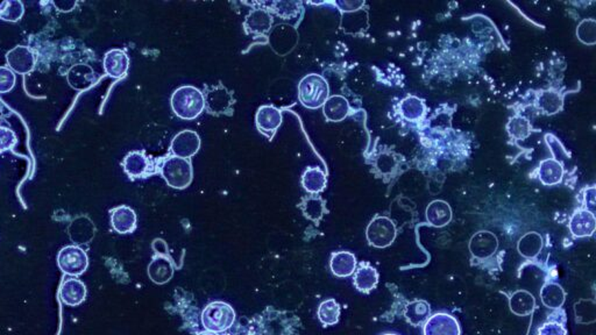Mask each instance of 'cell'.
<instances>
[{"mask_svg": "<svg viewBox=\"0 0 596 335\" xmlns=\"http://www.w3.org/2000/svg\"><path fill=\"white\" fill-rule=\"evenodd\" d=\"M353 283L360 292H370L378 286V271L370 264L361 263L358 269H355Z\"/></svg>", "mask_w": 596, "mask_h": 335, "instance_id": "21", "label": "cell"}, {"mask_svg": "<svg viewBox=\"0 0 596 335\" xmlns=\"http://www.w3.org/2000/svg\"><path fill=\"white\" fill-rule=\"evenodd\" d=\"M577 39L585 45H595L596 21L594 19L582 20L577 28Z\"/></svg>", "mask_w": 596, "mask_h": 335, "instance_id": "36", "label": "cell"}, {"mask_svg": "<svg viewBox=\"0 0 596 335\" xmlns=\"http://www.w3.org/2000/svg\"><path fill=\"white\" fill-rule=\"evenodd\" d=\"M427 220L434 227H444L452 220V210L444 200H434L427 206Z\"/></svg>", "mask_w": 596, "mask_h": 335, "instance_id": "24", "label": "cell"}, {"mask_svg": "<svg viewBox=\"0 0 596 335\" xmlns=\"http://www.w3.org/2000/svg\"><path fill=\"white\" fill-rule=\"evenodd\" d=\"M401 114L407 120L416 121L424 114L425 107L422 100L416 97H407L400 106Z\"/></svg>", "mask_w": 596, "mask_h": 335, "instance_id": "33", "label": "cell"}, {"mask_svg": "<svg viewBox=\"0 0 596 335\" xmlns=\"http://www.w3.org/2000/svg\"><path fill=\"white\" fill-rule=\"evenodd\" d=\"M129 56L123 50H114L106 54L104 68L107 75L114 78H121L129 70Z\"/></svg>", "mask_w": 596, "mask_h": 335, "instance_id": "20", "label": "cell"}, {"mask_svg": "<svg viewBox=\"0 0 596 335\" xmlns=\"http://www.w3.org/2000/svg\"><path fill=\"white\" fill-rule=\"evenodd\" d=\"M376 166L382 173H389L393 171L394 168L396 166V161L395 158L390 154H381L379 156L376 161Z\"/></svg>", "mask_w": 596, "mask_h": 335, "instance_id": "38", "label": "cell"}, {"mask_svg": "<svg viewBox=\"0 0 596 335\" xmlns=\"http://www.w3.org/2000/svg\"><path fill=\"white\" fill-rule=\"evenodd\" d=\"M498 240L489 230H480L473 235L469 241V252L479 260H486L498 252Z\"/></svg>", "mask_w": 596, "mask_h": 335, "instance_id": "10", "label": "cell"}, {"mask_svg": "<svg viewBox=\"0 0 596 335\" xmlns=\"http://www.w3.org/2000/svg\"><path fill=\"white\" fill-rule=\"evenodd\" d=\"M297 32L294 27L289 25H279L273 30L269 36V45L276 54L284 56L290 53L297 43Z\"/></svg>", "mask_w": 596, "mask_h": 335, "instance_id": "11", "label": "cell"}, {"mask_svg": "<svg viewBox=\"0 0 596 335\" xmlns=\"http://www.w3.org/2000/svg\"><path fill=\"white\" fill-rule=\"evenodd\" d=\"M204 100L205 109H208L209 114L213 116L230 114L234 104L233 96L223 84L208 87L204 94Z\"/></svg>", "mask_w": 596, "mask_h": 335, "instance_id": "6", "label": "cell"}, {"mask_svg": "<svg viewBox=\"0 0 596 335\" xmlns=\"http://www.w3.org/2000/svg\"><path fill=\"white\" fill-rule=\"evenodd\" d=\"M340 10L343 12H355L363 6V3H354V1H340L337 3Z\"/></svg>", "mask_w": 596, "mask_h": 335, "instance_id": "40", "label": "cell"}, {"mask_svg": "<svg viewBox=\"0 0 596 335\" xmlns=\"http://www.w3.org/2000/svg\"><path fill=\"white\" fill-rule=\"evenodd\" d=\"M299 3L295 1H276L273 3V12L286 20H292L302 13Z\"/></svg>", "mask_w": 596, "mask_h": 335, "instance_id": "35", "label": "cell"}, {"mask_svg": "<svg viewBox=\"0 0 596 335\" xmlns=\"http://www.w3.org/2000/svg\"><path fill=\"white\" fill-rule=\"evenodd\" d=\"M57 264L61 270L67 275L78 276L82 275L84 271L87 270L89 261L83 249L76 246H68L62 249L58 254Z\"/></svg>", "mask_w": 596, "mask_h": 335, "instance_id": "7", "label": "cell"}, {"mask_svg": "<svg viewBox=\"0 0 596 335\" xmlns=\"http://www.w3.org/2000/svg\"><path fill=\"white\" fill-rule=\"evenodd\" d=\"M540 299L547 309L560 310L566 299V294L557 283H546L540 290Z\"/></svg>", "mask_w": 596, "mask_h": 335, "instance_id": "25", "label": "cell"}, {"mask_svg": "<svg viewBox=\"0 0 596 335\" xmlns=\"http://www.w3.org/2000/svg\"><path fill=\"white\" fill-rule=\"evenodd\" d=\"M326 175L321 168L317 166H309L306 168V171L303 173L302 185L303 188L311 195H317V193H323L326 186Z\"/></svg>", "mask_w": 596, "mask_h": 335, "instance_id": "27", "label": "cell"}, {"mask_svg": "<svg viewBox=\"0 0 596 335\" xmlns=\"http://www.w3.org/2000/svg\"><path fill=\"white\" fill-rule=\"evenodd\" d=\"M323 114L326 120L339 122L350 114V104L343 96H331L323 105Z\"/></svg>", "mask_w": 596, "mask_h": 335, "instance_id": "22", "label": "cell"}, {"mask_svg": "<svg viewBox=\"0 0 596 335\" xmlns=\"http://www.w3.org/2000/svg\"><path fill=\"white\" fill-rule=\"evenodd\" d=\"M235 321V312L232 306L224 301H213L202 313L204 328L213 333H222L232 327Z\"/></svg>", "mask_w": 596, "mask_h": 335, "instance_id": "4", "label": "cell"}, {"mask_svg": "<svg viewBox=\"0 0 596 335\" xmlns=\"http://www.w3.org/2000/svg\"><path fill=\"white\" fill-rule=\"evenodd\" d=\"M507 129L513 139L524 140L531 134L532 127L526 118L517 116L509 121Z\"/></svg>", "mask_w": 596, "mask_h": 335, "instance_id": "34", "label": "cell"}, {"mask_svg": "<svg viewBox=\"0 0 596 335\" xmlns=\"http://www.w3.org/2000/svg\"><path fill=\"white\" fill-rule=\"evenodd\" d=\"M564 175V169L559 161L555 158H547L540 163V178L545 185H555L560 183Z\"/></svg>", "mask_w": 596, "mask_h": 335, "instance_id": "29", "label": "cell"}, {"mask_svg": "<svg viewBox=\"0 0 596 335\" xmlns=\"http://www.w3.org/2000/svg\"><path fill=\"white\" fill-rule=\"evenodd\" d=\"M340 318V305L333 298L323 301L318 307V319L324 326L338 324Z\"/></svg>", "mask_w": 596, "mask_h": 335, "instance_id": "31", "label": "cell"}, {"mask_svg": "<svg viewBox=\"0 0 596 335\" xmlns=\"http://www.w3.org/2000/svg\"><path fill=\"white\" fill-rule=\"evenodd\" d=\"M125 173L131 178H145L151 173V160L142 151H132L124 160Z\"/></svg>", "mask_w": 596, "mask_h": 335, "instance_id": "16", "label": "cell"}, {"mask_svg": "<svg viewBox=\"0 0 596 335\" xmlns=\"http://www.w3.org/2000/svg\"><path fill=\"white\" fill-rule=\"evenodd\" d=\"M148 275L153 282L156 284H164L169 282L171 277L174 276V264L170 257L163 254H156L153 257L149 267H148Z\"/></svg>", "mask_w": 596, "mask_h": 335, "instance_id": "15", "label": "cell"}, {"mask_svg": "<svg viewBox=\"0 0 596 335\" xmlns=\"http://www.w3.org/2000/svg\"><path fill=\"white\" fill-rule=\"evenodd\" d=\"M160 173L170 188L183 190L193 183V164L187 158L178 156L166 158L160 168Z\"/></svg>", "mask_w": 596, "mask_h": 335, "instance_id": "3", "label": "cell"}, {"mask_svg": "<svg viewBox=\"0 0 596 335\" xmlns=\"http://www.w3.org/2000/svg\"><path fill=\"white\" fill-rule=\"evenodd\" d=\"M396 226L388 217L378 215L367 227L366 237L370 246L376 248H387L396 239Z\"/></svg>", "mask_w": 596, "mask_h": 335, "instance_id": "5", "label": "cell"}, {"mask_svg": "<svg viewBox=\"0 0 596 335\" xmlns=\"http://www.w3.org/2000/svg\"><path fill=\"white\" fill-rule=\"evenodd\" d=\"M301 208H302L304 217L311 221L316 222V224L321 221V218L326 213L324 200L321 199V197L317 196L306 197L302 200Z\"/></svg>", "mask_w": 596, "mask_h": 335, "instance_id": "30", "label": "cell"}, {"mask_svg": "<svg viewBox=\"0 0 596 335\" xmlns=\"http://www.w3.org/2000/svg\"><path fill=\"white\" fill-rule=\"evenodd\" d=\"M111 224L117 233H133L136 228V212L126 205L116 207L114 211L111 212Z\"/></svg>", "mask_w": 596, "mask_h": 335, "instance_id": "17", "label": "cell"}, {"mask_svg": "<svg viewBox=\"0 0 596 335\" xmlns=\"http://www.w3.org/2000/svg\"><path fill=\"white\" fill-rule=\"evenodd\" d=\"M14 75L6 68H0V92L11 90L14 84Z\"/></svg>", "mask_w": 596, "mask_h": 335, "instance_id": "39", "label": "cell"}, {"mask_svg": "<svg viewBox=\"0 0 596 335\" xmlns=\"http://www.w3.org/2000/svg\"><path fill=\"white\" fill-rule=\"evenodd\" d=\"M568 226L573 237H592L596 228L595 215L585 208L577 210L571 217Z\"/></svg>", "mask_w": 596, "mask_h": 335, "instance_id": "13", "label": "cell"}, {"mask_svg": "<svg viewBox=\"0 0 596 335\" xmlns=\"http://www.w3.org/2000/svg\"><path fill=\"white\" fill-rule=\"evenodd\" d=\"M282 112L272 105L261 106L255 116V125L260 133L272 139L282 124Z\"/></svg>", "mask_w": 596, "mask_h": 335, "instance_id": "12", "label": "cell"}, {"mask_svg": "<svg viewBox=\"0 0 596 335\" xmlns=\"http://www.w3.org/2000/svg\"><path fill=\"white\" fill-rule=\"evenodd\" d=\"M200 148V138L195 131L185 129L178 133L170 144L173 156L189 160L196 155Z\"/></svg>", "mask_w": 596, "mask_h": 335, "instance_id": "8", "label": "cell"}, {"mask_svg": "<svg viewBox=\"0 0 596 335\" xmlns=\"http://www.w3.org/2000/svg\"><path fill=\"white\" fill-rule=\"evenodd\" d=\"M537 335H568V332H567L564 323H560L558 319L550 318L546 323H544L538 328Z\"/></svg>", "mask_w": 596, "mask_h": 335, "instance_id": "37", "label": "cell"}, {"mask_svg": "<svg viewBox=\"0 0 596 335\" xmlns=\"http://www.w3.org/2000/svg\"><path fill=\"white\" fill-rule=\"evenodd\" d=\"M330 268L333 275L345 279L354 274L356 269V257L350 252H333L330 261Z\"/></svg>", "mask_w": 596, "mask_h": 335, "instance_id": "19", "label": "cell"}, {"mask_svg": "<svg viewBox=\"0 0 596 335\" xmlns=\"http://www.w3.org/2000/svg\"><path fill=\"white\" fill-rule=\"evenodd\" d=\"M330 97V87L324 77L309 74L298 84V98L306 109H316L324 105Z\"/></svg>", "mask_w": 596, "mask_h": 335, "instance_id": "2", "label": "cell"}, {"mask_svg": "<svg viewBox=\"0 0 596 335\" xmlns=\"http://www.w3.org/2000/svg\"><path fill=\"white\" fill-rule=\"evenodd\" d=\"M509 307L515 316H530L536 307V298L526 290L515 291L510 296Z\"/></svg>", "mask_w": 596, "mask_h": 335, "instance_id": "23", "label": "cell"}, {"mask_svg": "<svg viewBox=\"0 0 596 335\" xmlns=\"http://www.w3.org/2000/svg\"><path fill=\"white\" fill-rule=\"evenodd\" d=\"M87 286L80 279H67L60 288V298L63 304L68 306H78L85 301Z\"/></svg>", "mask_w": 596, "mask_h": 335, "instance_id": "14", "label": "cell"}, {"mask_svg": "<svg viewBox=\"0 0 596 335\" xmlns=\"http://www.w3.org/2000/svg\"><path fill=\"white\" fill-rule=\"evenodd\" d=\"M562 94L553 90L543 91L537 100V105L545 114H557L562 109Z\"/></svg>", "mask_w": 596, "mask_h": 335, "instance_id": "32", "label": "cell"}, {"mask_svg": "<svg viewBox=\"0 0 596 335\" xmlns=\"http://www.w3.org/2000/svg\"><path fill=\"white\" fill-rule=\"evenodd\" d=\"M424 335H460V325L449 313L439 312L431 316L424 324Z\"/></svg>", "mask_w": 596, "mask_h": 335, "instance_id": "9", "label": "cell"}, {"mask_svg": "<svg viewBox=\"0 0 596 335\" xmlns=\"http://www.w3.org/2000/svg\"><path fill=\"white\" fill-rule=\"evenodd\" d=\"M404 316L412 326H422L431 316V307L425 301H414L404 309Z\"/></svg>", "mask_w": 596, "mask_h": 335, "instance_id": "26", "label": "cell"}, {"mask_svg": "<svg viewBox=\"0 0 596 335\" xmlns=\"http://www.w3.org/2000/svg\"><path fill=\"white\" fill-rule=\"evenodd\" d=\"M197 335H218V333H213V332L205 331L200 332V333H198V334Z\"/></svg>", "mask_w": 596, "mask_h": 335, "instance_id": "41", "label": "cell"}, {"mask_svg": "<svg viewBox=\"0 0 596 335\" xmlns=\"http://www.w3.org/2000/svg\"><path fill=\"white\" fill-rule=\"evenodd\" d=\"M382 335H398V334H396V333H385V334H382Z\"/></svg>", "mask_w": 596, "mask_h": 335, "instance_id": "42", "label": "cell"}, {"mask_svg": "<svg viewBox=\"0 0 596 335\" xmlns=\"http://www.w3.org/2000/svg\"><path fill=\"white\" fill-rule=\"evenodd\" d=\"M543 248V237L537 232H529L520 239L517 249L525 259H535Z\"/></svg>", "mask_w": 596, "mask_h": 335, "instance_id": "28", "label": "cell"}, {"mask_svg": "<svg viewBox=\"0 0 596 335\" xmlns=\"http://www.w3.org/2000/svg\"><path fill=\"white\" fill-rule=\"evenodd\" d=\"M171 109L183 120H193L200 117L205 109L202 91L191 85L178 87L170 99Z\"/></svg>", "mask_w": 596, "mask_h": 335, "instance_id": "1", "label": "cell"}, {"mask_svg": "<svg viewBox=\"0 0 596 335\" xmlns=\"http://www.w3.org/2000/svg\"><path fill=\"white\" fill-rule=\"evenodd\" d=\"M273 19L268 11L266 10H253L246 17V33L248 34L260 35L268 33L272 28Z\"/></svg>", "mask_w": 596, "mask_h": 335, "instance_id": "18", "label": "cell"}]
</instances>
